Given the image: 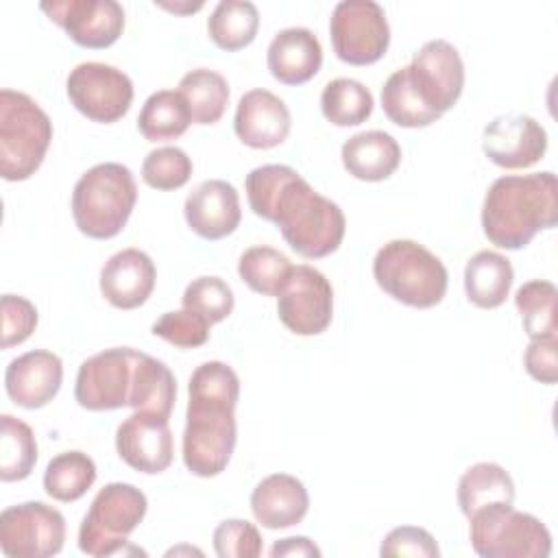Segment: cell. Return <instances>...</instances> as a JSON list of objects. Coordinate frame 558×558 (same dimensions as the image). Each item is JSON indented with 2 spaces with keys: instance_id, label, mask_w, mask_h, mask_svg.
I'll return each mask as SVG.
<instances>
[{
  "instance_id": "obj_1",
  "label": "cell",
  "mask_w": 558,
  "mask_h": 558,
  "mask_svg": "<svg viewBox=\"0 0 558 558\" xmlns=\"http://www.w3.org/2000/svg\"><path fill=\"white\" fill-rule=\"evenodd\" d=\"M246 198L255 216L275 222L292 251L320 259L342 244L347 220L342 209L320 196L294 168L257 166L246 174Z\"/></svg>"
},
{
  "instance_id": "obj_2",
  "label": "cell",
  "mask_w": 558,
  "mask_h": 558,
  "mask_svg": "<svg viewBox=\"0 0 558 558\" xmlns=\"http://www.w3.org/2000/svg\"><path fill=\"white\" fill-rule=\"evenodd\" d=\"M190 401L183 429V464L192 475H220L235 449V405L240 399L238 373L218 360L203 362L187 384Z\"/></svg>"
},
{
  "instance_id": "obj_3",
  "label": "cell",
  "mask_w": 558,
  "mask_h": 558,
  "mask_svg": "<svg viewBox=\"0 0 558 558\" xmlns=\"http://www.w3.org/2000/svg\"><path fill=\"white\" fill-rule=\"evenodd\" d=\"M558 220L556 174H506L493 181L482 205L484 235L499 248L519 251Z\"/></svg>"
},
{
  "instance_id": "obj_4",
  "label": "cell",
  "mask_w": 558,
  "mask_h": 558,
  "mask_svg": "<svg viewBox=\"0 0 558 558\" xmlns=\"http://www.w3.org/2000/svg\"><path fill=\"white\" fill-rule=\"evenodd\" d=\"M137 201L131 170L116 161L92 166L74 185L72 216L78 231L92 240L118 235Z\"/></svg>"
},
{
  "instance_id": "obj_5",
  "label": "cell",
  "mask_w": 558,
  "mask_h": 558,
  "mask_svg": "<svg viewBox=\"0 0 558 558\" xmlns=\"http://www.w3.org/2000/svg\"><path fill=\"white\" fill-rule=\"evenodd\" d=\"M377 286L395 301L427 310L445 299L449 275L445 264L414 240H390L373 259Z\"/></svg>"
},
{
  "instance_id": "obj_6",
  "label": "cell",
  "mask_w": 558,
  "mask_h": 558,
  "mask_svg": "<svg viewBox=\"0 0 558 558\" xmlns=\"http://www.w3.org/2000/svg\"><path fill=\"white\" fill-rule=\"evenodd\" d=\"M52 122L26 94L0 92V174L4 181L31 179L50 146Z\"/></svg>"
},
{
  "instance_id": "obj_7",
  "label": "cell",
  "mask_w": 558,
  "mask_h": 558,
  "mask_svg": "<svg viewBox=\"0 0 558 558\" xmlns=\"http://www.w3.org/2000/svg\"><path fill=\"white\" fill-rule=\"evenodd\" d=\"M148 510L146 495L126 482L102 486L78 527V549L94 558L124 556L129 534Z\"/></svg>"
},
{
  "instance_id": "obj_8",
  "label": "cell",
  "mask_w": 558,
  "mask_h": 558,
  "mask_svg": "<svg viewBox=\"0 0 558 558\" xmlns=\"http://www.w3.org/2000/svg\"><path fill=\"white\" fill-rule=\"evenodd\" d=\"M471 547L482 558H547L551 534L534 514L512 504H490L469 517Z\"/></svg>"
},
{
  "instance_id": "obj_9",
  "label": "cell",
  "mask_w": 558,
  "mask_h": 558,
  "mask_svg": "<svg viewBox=\"0 0 558 558\" xmlns=\"http://www.w3.org/2000/svg\"><path fill=\"white\" fill-rule=\"evenodd\" d=\"M333 52L349 65L379 61L390 44V26L384 9L373 0H342L329 17Z\"/></svg>"
},
{
  "instance_id": "obj_10",
  "label": "cell",
  "mask_w": 558,
  "mask_h": 558,
  "mask_svg": "<svg viewBox=\"0 0 558 558\" xmlns=\"http://www.w3.org/2000/svg\"><path fill=\"white\" fill-rule=\"evenodd\" d=\"M137 355L140 351L131 347H113L87 357L76 373V403L92 412L126 408L133 397Z\"/></svg>"
},
{
  "instance_id": "obj_11",
  "label": "cell",
  "mask_w": 558,
  "mask_h": 558,
  "mask_svg": "<svg viewBox=\"0 0 558 558\" xmlns=\"http://www.w3.org/2000/svg\"><path fill=\"white\" fill-rule=\"evenodd\" d=\"M63 541L65 519L44 501H24L0 514V549L9 558H50Z\"/></svg>"
},
{
  "instance_id": "obj_12",
  "label": "cell",
  "mask_w": 558,
  "mask_h": 558,
  "mask_svg": "<svg viewBox=\"0 0 558 558\" xmlns=\"http://www.w3.org/2000/svg\"><path fill=\"white\" fill-rule=\"evenodd\" d=\"M68 98L87 120L118 122L133 102V83L116 65L100 61L78 63L65 81Z\"/></svg>"
},
{
  "instance_id": "obj_13",
  "label": "cell",
  "mask_w": 558,
  "mask_h": 558,
  "mask_svg": "<svg viewBox=\"0 0 558 558\" xmlns=\"http://www.w3.org/2000/svg\"><path fill=\"white\" fill-rule=\"evenodd\" d=\"M279 320L296 336H318L331 325L333 290L314 266L299 264L277 294Z\"/></svg>"
},
{
  "instance_id": "obj_14",
  "label": "cell",
  "mask_w": 558,
  "mask_h": 558,
  "mask_svg": "<svg viewBox=\"0 0 558 558\" xmlns=\"http://www.w3.org/2000/svg\"><path fill=\"white\" fill-rule=\"evenodd\" d=\"M408 72L418 96L432 111L442 116L458 102L464 87V63L449 41H425L414 52Z\"/></svg>"
},
{
  "instance_id": "obj_15",
  "label": "cell",
  "mask_w": 558,
  "mask_h": 558,
  "mask_svg": "<svg viewBox=\"0 0 558 558\" xmlns=\"http://www.w3.org/2000/svg\"><path fill=\"white\" fill-rule=\"evenodd\" d=\"M41 11L83 48H109L124 28V9L116 0H46Z\"/></svg>"
},
{
  "instance_id": "obj_16",
  "label": "cell",
  "mask_w": 558,
  "mask_h": 558,
  "mask_svg": "<svg viewBox=\"0 0 558 558\" xmlns=\"http://www.w3.org/2000/svg\"><path fill=\"white\" fill-rule=\"evenodd\" d=\"M118 456L135 471L155 475L166 471L174 458V442L168 418L153 412L135 410L118 425Z\"/></svg>"
},
{
  "instance_id": "obj_17",
  "label": "cell",
  "mask_w": 558,
  "mask_h": 558,
  "mask_svg": "<svg viewBox=\"0 0 558 558\" xmlns=\"http://www.w3.org/2000/svg\"><path fill=\"white\" fill-rule=\"evenodd\" d=\"M482 150L499 168L523 170L543 159L547 133L530 116H499L484 126Z\"/></svg>"
},
{
  "instance_id": "obj_18",
  "label": "cell",
  "mask_w": 558,
  "mask_h": 558,
  "mask_svg": "<svg viewBox=\"0 0 558 558\" xmlns=\"http://www.w3.org/2000/svg\"><path fill=\"white\" fill-rule=\"evenodd\" d=\"M290 126V109L272 92L257 87L238 100L233 131L244 146L257 150L275 148L286 142Z\"/></svg>"
},
{
  "instance_id": "obj_19",
  "label": "cell",
  "mask_w": 558,
  "mask_h": 558,
  "mask_svg": "<svg viewBox=\"0 0 558 558\" xmlns=\"http://www.w3.org/2000/svg\"><path fill=\"white\" fill-rule=\"evenodd\" d=\"M63 381V362L57 353L35 349L11 360L4 371V388L9 399L26 410L50 403Z\"/></svg>"
},
{
  "instance_id": "obj_20",
  "label": "cell",
  "mask_w": 558,
  "mask_h": 558,
  "mask_svg": "<svg viewBox=\"0 0 558 558\" xmlns=\"http://www.w3.org/2000/svg\"><path fill=\"white\" fill-rule=\"evenodd\" d=\"M183 214L187 227L203 240L227 238L242 220L240 194L222 179L203 181L187 194Z\"/></svg>"
},
{
  "instance_id": "obj_21",
  "label": "cell",
  "mask_w": 558,
  "mask_h": 558,
  "mask_svg": "<svg viewBox=\"0 0 558 558\" xmlns=\"http://www.w3.org/2000/svg\"><path fill=\"white\" fill-rule=\"evenodd\" d=\"M157 270L153 259L140 248L113 253L100 270V292L118 310H135L155 290Z\"/></svg>"
},
{
  "instance_id": "obj_22",
  "label": "cell",
  "mask_w": 558,
  "mask_h": 558,
  "mask_svg": "<svg viewBox=\"0 0 558 558\" xmlns=\"http://www.w3.org/2000/svg\"><path fill=\"white\" fill-rule=\"evenodd\" d=\"M307 508V488L290 473H272L264 477L251 493L253 517L268 530H283L301 523Z\"/></svg>"
},
{
  "instance_id": "obj_23",
  "label": "cell",
  "mask_w": 558,
  "mask_h": 558,
  "mask_svg": "<svg viewBox=\"0 0 558 558\" xmlns=\"http://www.w3.org/2000/svg\"><path fill=\"white\" fill-rule=\"evenodd\" d=\"M266 63L279 83L303 85L318 74L323 65V48L310 28H281L268 44Z\"/></svg>"
},
{
  "instance_id": "obj_24",
  "label": "cell",
  "mask_w": 558,
  "mask_h": 558,
  "mask_svg": "<svg viewBox=\"0 0 558 558\" xmlns=\"http://www.w3.org/2000/svg\"><path fill=\"white\" fill-rule=\"evenodd\" d=\"M344 170L360 181H384L401 163V146L386 131H362L351 135L340 150Z\"/></svg>"
},
{
  "instance_id": "obj_25",
  "label": "cell",
  "mask_w": 558,
  "mask_h": 558,
  "mask_svg": "<svg viewBox=\"0 0 558 558\" xmlns=\"http://www.w3.org/2000/svg\"><path fill=\"white\" fill-rule=\"evenodd\" d=\"M512 264L497 251L475 253L464 268L466 299L482 310L499 307L512 288Z\"/></svg>"
},
{
  "instance_id": "obj_26",
  "label": "cell",
  "mask_w": 558,
  "mask_h": 558,
  "mask_svg": "<svg viewBox=\"0 0 558 558\" xmlns=\"http://www.w3.org/2000/svg\"><path fill=\"white\" fill-rule=\"evenodd\" d=\"M458 506L469 519L484 506L512 504L514 482L510 473L497 462H477L469 466L458 480Z\"/></svg>"
},
{
  "instance_id": "obj_27",
  "label": "cell",
  "mask_w": 558,
  "mask_h": 558,
  "mask_svg": "<svg viewBox=\"0 0 558 558\" xmlns=\"http://www.w3.org/2000/svg\"><path fill=\"white\" fill-rule=\"evenodd\" d=\"M177 399V379L172 371L157 357L140 351L135 368V386L129 408L153 412L170 418Z\"/></svg>"
},
{
  "instance_id": "obj_28",
  "label": "cell",
  "mask_w": 558,
  "mask_h": 558,
  "mask_svg": "<svg viewBox=\"0 0 558 558\" xmlns=\"http://www.w3.org/2000/svg\"><path fill=\"white\" fill-rule=\"evenodd\" d=\"M177 92L183 96L194 124H216L229 102L227 78L207 68H196L183 74Z\"/></svg>"
},
{
  "instance_id": "obj_29",
  "label": "cell",
  "mask_w": 558,
  "mask_h": 558,
  "mask_svg": "<svg viewBox=\"0 0 558 558\" xmlns=\"http://www.w3.org/2000/svg\"><path fill=\"white\" fill-rule=\"evenodd\" d=\"M259 28V11L248 0H220L209 20L207 33L211 41L227 52L246 48Z\"/></svg>"
},
{
  "instance_id": "obj_30",
  "label": "cell",
  "mask_w": 558,
  "mask_h": 558,
  "mask_svg": "<svg viewBox=\"0 0 558 558\" xmlns=\"http://www.w3.org/2000/svg\"><path fill=\"white\" fill-rule=\"evenodd\" d=\"M190 109L174 89L150 94L137 116V129L148 142H170L181 137L190 126Z\"/></svg>"
},
{
  "instance_id": "obj_31",
  "label": "cell",
  "mask_w": 558,
  "mask_h": 558,
  "mask_svg": "<svg viewBox=\"0 0 558 558\" xmlns=\"http://www.w3.org/2000/svg\"><path fill=\"white\" fill-rule=\"evenodd\" d=\"M96 475V464L87 453L63 451L48 462L44 471V490L48 497L70 504L92 488Z\"/></svg>"
},
{
  "instance_id": "obj_32",
  "label": "cell",
  "mask_w": 558,
  "mask_h": 558,
  "mask_svg": "<svg viewBox=\"0 0 558 558\" xmlns=\"http://www.w3.org/2000/svg\"><path fill=\"white\" fill-rule=\"evenodd\" d=\"M381 109L392 124L405 129L427 126L440 118V113L432 111L418 96L416 87L412 85L408 65L399 68L386 78L381 87Z\"/></svg>"
},
{
  "instance_id": "obj_33",
  "label": "cell",
  "mask_w": 558,
  "mask_h": 558,
  "mask_svg": "<svg viewBox=\"0 0 558 558\" xmlns=\"http://www.w3.org/2000/svg\"><path fill=\"white\" fill-rule=\"evenodd\" d=\"M37 462V440L24 421L2 414L0 416V480H26Z\"/></svg>"
},
{
  "instance_id": "obj_34",
  "label": "cell",
  "mask_w": 558,
  "mask_h": 558,
  "mask_svg": "<svg viewBox=\"0 0 558 558\" xmlns=\"http://www.w3.org/2000/svg\"><path fill=\"white\" fill-rule=\"evenodd\" d=\"M320 111L336 126H357L373 113V94L355 78H333L320 94Z\"/></svg>"
},
{
  "instance_id": "obj_35",
  "label": "cell",
  "mask_w": 558,
  "mask_h": 558,
  "mask_svg": "<svg viewBox=\"0 0 558 558\" xmlns=\"http://www.w3.org/2000/svg\"><path fill=\"white\" fill-rule=\"evenodd\" d=\"M292 272L290 259L266 244L251 246L240 255L238 275L257 294L277 296Z\"/></svg>"
},
{
  "instance_id": "obj_36",
  "label": "cell",
  "mask_w": 558,
  "mask_h": 558,
  "mask_svg": "<svg viewBox=\"0 0 558 558\" xmlns=\"http://www.w3.org/2000/svg\"><path fill=\"white\" fill-rule=\"evenodd\" d=\"M556 299L558 290L547 279L525 281L517 290L514 305L521 314V323L530 340L556 336Z\"/></svg>"
},
{
  "instance_id": "obj_37",
  "label": "cell",
  "mask_w": 558,
  "mask_h": 558,
  "mask_svg": "<svg viewBox=\"0 0 558 558\" xmlns=\"http://www.w3.org/2000/svg\"><path fill=\"white\" fill-rule=\"evenodd\" d=\"M183 307L205 318L209 325L225 320L233 312V290L220 277H198L187 283L183 299Z\"/></svg>"
},
{
  "instance_id": "obj_38",
  "label": "cell",
  "mask_w": 558,
  "mask_h": 558,
  "mask_svg": "<svg viewBox=\"0 0 558 558\" xmlns=\"http://www.w3.org/2000/svg\"><path fill=\"white\" fill-rule=\"evenodd\" d=\"M192 177V159L179 146H161L146 155L142 179L153 190L170 192L183 187Z\"/></svg>"
},
{
  "instance_id": "obj_39",
  "label": "cell",
  "mask_w": 558,
  "mask_h": 558,
  "mask_svg": "<svg viewBox=\"0 0 558 558\" xmlns=\"http://www.w3.org/2000/svg\"><path fill=\"white\" fill-rule=\"evenodd\" d=\"M209 323L190 310L166 312L153 323V333L179 349H196L209 340Z\"/></svg>"
},
{
  "instance_id": "obj_40",
  "label": "cell",
  "mask_w": 558,
  "mask_h": 558,
  "mask_svg": "<svg viewBox=\"0 0 558 558\" xmlns=\"http://www.w3.org/2000/svg\"><path fill=\"white\" fill-rule=\"evenodd\" d=\"M214 551L218 558H257L262 536L246 519H227L214 530Z\"/></svg>"
},
{
  "instance_id": "obj_41",
  "label": "cell",
  "mask_w": 558,
  "mask_h": 558,
  "mask_svg": "<svg viewBox=\"0 0 558 558\" xmlns=\"http://www.w3.org/2000/svg\"><path fill=\"white\" fill-rule=\"evenodd\" d=\"M0 312H2V340H0L2 349H11L31 338L39 316H37V307L28 299L17 294H2Z\"/></svg>"
},
{
  "instance_id": "obj_42",
  "label": "cell",
  "mask_w": 558,
  "mask_h": 558,
  "mask_svg": "<svg viewBox=\"0 0 558 558\" xmlns=\"http://www.w3.org/2000/svg\"><path fill=\"white\" fill-rule=\"evenodd\" d=\"M379 554L390 558V556H412V558H438L440 549L436 538L418 525H401L390 530L381 545Z\"/></svg>"
},
{
  "instance_id": "obj_43",
  "label": "cell",
  "mask_w": 558,
  "mask_h": 558,
  "mask_svg": "<svg viewBox=\"0 0 558 558\" xmlns=\"http://www.w3.org/2000/svg\"><path fill=\"white\" fill-rule=\"evenodd\" d=\"M525 371L532 379L541 384H556L558 379V338H532L525 355H523Z\"/></svg>"
},
{
  "instance_id": "obj_44",
  "label": "cell",
  "mask_w": 558,
  "mask_h": 558,
  "mask_svg": "<svg viewBox=\"0 0 558 558\" xmlns=\"http://www.w3.org/2000/svg\"><path fill=\"white\" fill-rule=\"evenodd\" d=\"M270 556L272 558H281V556H290V558H305V556H320V549L314 545V541H310L307 536H288L277 541L270 547Z\"/></svg>"
},
{
  "instance_id": "obj_45",
  "label": "cell",
  "mask_w": 558,
  "mask_h": 558,
  "mask_svg": "<svg viewBox=\"0 0 558 558\" xmlns=\"http://www.w3.org/2000/svg\"><path fill=\"white\" fill-rule=\"evenodd\" d=\"M159 7H163V9H168V11H174V13H194V11H198V9L203 7V2H196V4H190V2H185V4L159 2Z\"/></svg>"
}]
</instances>
